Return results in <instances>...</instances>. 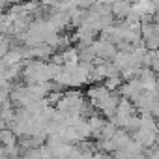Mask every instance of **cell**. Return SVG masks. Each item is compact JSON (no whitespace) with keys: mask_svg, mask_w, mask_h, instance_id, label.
Returning a JSON list of instances; mask_svg holds the SVG:
<instances>
[{"mask_svg":"<svg viewBox=\"0 0 159 159\" xmlns=\"http://www.w3.org/2000/svg\"><path fill=\"white\" fill-rule=\"evenodd\" d=\"M112 94H114V92L107 90L103 84H92V86L86 90V99H88V101L98 109V111H101V109L111 101Z\"/></svg>","mask_w":159,"mask_h":159,"instance_id":"6da1fadb","label":"cell"},{"mask_svg":"<svg viewBox=\"0 0 159 159\" xmlns=\"http://www.w3.org/2000/svg\"><path fill=\"white\" fill-rule=\"evenodd\" d=\"M122 84H124V79H122L120 75H114V77H107L105 81H103V86H105L107 90H111V92H118Z\"/></svg>","mask_w":159,"mask_h":159,"instance_id":"5b68a950","label":"cell"},{"mask_svg":"<svg viewBox=\"0 0 159 159\" xmlns=\"http://www.w3.org/2000/svg\"><path fill=\"white\" fill-rule=\"evenodd\" d=\"M131 0H116V2L111 6V11H112V17H118V19H125L129 13H131Z\"/></svg>","mask_w":159,"mask_h":159,"instance_id":"277c9868","label":"cell"},{"mask_svg":"<svg viewBox=\"0 0 159 159\" xmlns=\"http://www.w3.org/2000/svg\"><path fill=\"white\" fill-rule=\"evenodd\" d=\"M155 6L152 4V0H137L131 4V11L137 17H144V15H153L155 13Z\"/></svg>","mask_w":159,"mask_h":159,"instance_id":"3957f363","label":"cell"},{"mask_svg":"<svg viewBox=\"0 0 159 159\" xmlns=\"http://www.w3.org/2000/svg\"><path fill=\"white\" fill-rule=\"evenodd\" d=\"M137 79H139V83H140L142 90H146V92H153V90H155V84H157V73H155L152 67H140Z\"/></svg>","mask_w":159,"mask_h":159,"instance_id":"7a4b0ae2","label":"cell"},{"mask_svg":"<svg viewBox=\"0 0 159 159\" xmlns=\"http://www.w3.org/2000/svg\"><path fill=\"white\" fill-rule=\"evenodd\" d=\"M8 6V2H6V0H0V13H2V10Z\"/></svg>","mask_w":159,"mask_h":159,"instance_id":"52a82bcc","label":"cell"},{"mask_svg":"<svg viewBox=\"0 0 159 159\" xmlns=\"http://www.w3.org/2000/svg\"><path fill=\"white\" fill-rule=\"evenodd\" d=\"M153 23L155 25H159V8L155 10V13H153Z\"/></svg>","mask_w":159,"mask_h":159,"instance_id":"8992f818","label":"cell"},{"mask_svg":"<svg viewBox=\"0 0 159 159\" xmlns=\"http://www.w3.org/2000/svg\"><path fill=\"white\" fill-rule=\"evenodd\" d=\"M0 146H2V142H0Z\"/></svg>","mask_w":159,"mask_h":159,"instance_id":"ba28073f","label":"cell"}]
</instances>
